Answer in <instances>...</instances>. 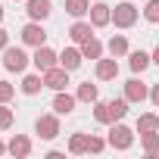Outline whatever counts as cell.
<instances>
[{
	"instance_id": "obj_22",
	"label": "cell",
	"mask_w": 159,
	"mask_h": 159,
	"mask_svg": "<svg viewBox=\"0 0 159 159\" xmlns=\"http://www.w3.org/2000/svg\"><path fill=\"white\" fill-rule=\"evenodd\" d=\"M81 53H84V59H94V62H97V59L106 53V47H103L97 38H88V41L81 44Z\"/></svg>"
},
{
	"instance_id": "obj_32",
	"label": "cell",
	"mask_w": 159,
	"mask_h": 159,
	"mask_svg": "<svg viewBox=\"0 0 159 159\" xmlns=\"http://www.w3.org/2000/svg\"><path fill=\"white\" fill-rule=\"evenodd\" d=\"M150 100H153V106L159 109V84H153V88H150Z\"/></svg>"
},
{
	"instance_id": "obj_25",
	"label": "cell",
	"mask_w": 159,
	"mask_h": 159,
	"mask_svg": "<svg viewBox=\"0 0 159 159\" xmlns=\"http://www.w3.org/2000/svg\"><path fill=\"white\" fill-rule=\"evenodd\" d=\"M94 119H97L100 125H112V122H116V119H112L109 103H103V100H97V103H94Z\"/></svg>"
},
{
	"instance_id": "obj_20",
	"label": "cell",
	"mask_w": 159,
	"mask_h": 159,
	"mask_svg": "<svg viewBox=\"0 0 159 159\" xmlns=\"http://www.w3.org/2000/svg\"><path fill=\"white\" fill-rule=\"evenodd\" d=\"M140 147L147 153V159H159V134L150 131V134H140Z\"/></svg>"
},
{
	"instance_id": "obj_23",
	"label": "cell",
	"mask_w": 159,
	"mask_h": 159,
	"mask_svg": "<svg viewBox=\"0 0 159 159\" xmlns=\"http://www.w3.org/2000/svg\"><path fill=\"white\" fill-rule=\"evenodd\" d=\"M137 131H140V134L159 131V116H156V112H140V116H137Z\"/></svg>"
},
{
	"instance_id": "obj_9",
	"label": "cell",
	"mask_w": 159,
	"mask_h": 159,
	"mask_svg": "<svg viewBox=\"0 0 159 159\" xmlns=\"http://www.w3.org/2000/svg\"><path fill=\"white\" fill-rule=\"evenodd\" d=\"M94 75H97V81H116V78H119V62H116V56H109V59L100 56Z\"/></svg>"
},
{
	"instance_id": "obj_14",
	"label": "cell",
	"mask_w": 159,
	"mask_h": 159,
	"mask_svg": "<svg viewBox=\"0 0 159 159\" xmlns=\"http://www.w3.org/2000/svg\"><path fill=\"white\" fill-rule=\"evenodd\" d=\"M81 62H84V53H81V47H66V50L59 53V66H62V69H69V72L81 69Z\"/></svg>"
},
{
	"instance_id": "obj_33",
	"label": "cell",
	"mask_w": 159,
	"mask_h": 159,
	"mask_svg": "<svg viewBox=\"0 0 159 159\" xmlns=\"http://www.w3.org/2000/svg\"><path fill=\"white\" fill-rule=\"evenodd\" d=\"M150 56H153V62H156V66H159V47H156V50H153V53H150Z\"/></svg>"
},
{
	"instance_id": "obj_30",
	"label": "cell",
	"mask_w": 159,
	"mask_h": 159,
	"mask_svg": "<svg viewBox=\"0 0 159 159\" xmlns=\"http://www.w3.org/2000/svg\"><path fill=\"white\" fill-rule=\"evenodd\" d=\"M106 147H109V140H103V137L91 134V140H88V153H94V156H97V153H103Z\"/></svg>"
},
{
	"instance_id": "obj_28",
	"label": "cell",
	"mask_w": 159,
	"mask_h": 159,
	"mask_svg": "<svg viewBox=\"0 0 159 159\" xmlns=\"http://www.w3.org/2000/svg\"><path fill=\"white\" fill-rule=\"evenodd\" d=\"M143 19L159 25V0H147V7H143Z\"/></svg>"
},
{
	"instance_id": "obj_15",
	"label": "cell",
	"mask_w": 159,
	"mask_h": 159,
	"mask_svg": "<svg viewBox=\"0 0 159 159\" xmlns=\"http://www.w3.org/2000/svg\"><path fill=\"white\" fill-rule=\"evenodd\" d=\"M69 38H72L78 47H81L88 38H94V25H91V22H84V19H75V25L69 28Z\"/></svg>"
},
{
	"instance_id": "obj_11",
	"label": "cell",
	"mask_w": 159,
	"mask_h": 159,
	"mask_svg": "<svg viewBox=\"0 0 159 159\" xmlns=\"http://www.w3.org/2000/svg\"><path fill=\"white\" fill-rule=\"evenodd\" d=\"M25 13H28V19L44 22V19H50L53 3H50V0H25Z\"/></svg>"
},
{
	"instance_id": "obj_2",
	"label": "cell",
	"mask_w": 159,
	"mask_h": 159,
	"mask_svg": "<svg viewBox=\"0 0 159 159\" xmlns=\"http://www.w3.org/2000/svg\"><path fill=\"white\" fill-rule=\"evenodd\" d=\"M106 140H109L112 150H131V143H134V131H131L128 125H122V122H112L109 131H106Z\"/></svg>"
},
{
	"instance_id": "obj_4",
	"label": "cell",
	"mask_w": 159,
	"mask_h": 159,
	"mask_svg": "<svg viewBox=\"0 0 159 159\" xmlns=\"http://www.w3.org/2000/svg\"><path fill=\"white\" fill-rule=\"evenodd\" d=\"M0 62H3V69H7V72H16V75H19V72H25V69H28L31 56H28L22 47H7V50H3V59H0Z\"/></svg>"
},
{
	"instance_id": "obj_21",
	"label": "cell",
	"mask_w": 159,
	"mask_h": 159,
	"mask_svg": "<svg viewBox=\"0 0 159 159\" xmlns=\"http://www.w3.org/2000/svg\"><path fill=\"white\" fill-rule=\"evenodd\" d=\"M66 13L72 19H84L91 13V0H66Z\"/></svg>"
},
{
	"instance_id": "obj_35",
	"label": "cell",
	"mask_w": 159,
	"mask_h": 159,
	"mask_svg": "<svg viewBox=\"0 0 159 159\" xmlns=\"http://www.w3.org/2000/svg\"><path fill=\"white\" fill-rule=\"evenodd\" d=\"M0 22H3V7H0Z\"/></svg>"
},
{
	"instance_id": "obj_19",
	"label": "cell",
	"mask_w": 159,
	"mask_h": 159,
	"mask_svg": "<svg viewBox=\"0 0 159 159\" xmlns=\"http://www.w3.org/2000/svg\"><path fill=\"white\" fill-rule=\"evenodd\" d=\"M75 97H78V103H97V100H100V91H97V84L81 81L78 91H75Z\"/></svg>"
},
{
	"instance_id": "obj_18",
	"label": "cell",
	"mask_w": 159,
	"mask_h": 159,
	"mask_svg": "<svg viewBox=\"0 0 159 159\" xmlns=\"http://www.w3.org/2000/svg\"><path fill=\"white\" fill-rule=\"evenodd\" d=\"M106 50H109V56H116V59H122V56H128V38L125 34H112L109 38V44H106Z\"/></svg>"
},
{
	"instance_id": "obj_12",
	"label": "cell",
	"mask_w": 159,
	"mask_h": 159,
	"mask_svg": "<svg viewBox=\"0 0 159 159\" xmlns=\"http://www.w3.org/2000/svg\"><path fill=\"white\" fill-rule=\"evenodd\" d=\"M75 106H78V97H75V94H69V91H56V97H53V112H59V116H72Z\"/></svg>"
},
{
	"instance_id": "obj_6",
	"label": "cell",
	"mask_w": 159,
	"mask_h": 159,
	"mask_svg": "<svg viewBox=\"0 0 159 159\" xmlns=\"http://www.w3.org/2000/svg\"><path fill=\"white\" fill-rule=\"evenodd\" d=\"M41 75H44V88H50L53 94L69 88V69H62V66H53V69H47Z\"/></svg>"
},
{
	"instance_id": "obj_13",
	"label": "cell",
	"mask_w": 159,
	"mask_h": 159,
	"mask_svg": "<svg viewBox=\"0 0 159 159\" xmlns=\"http://www.w3.org/2000/svg\"><path fill=\"white\" fill-rule=\"evenodd\" d=\"M7 153L16 156V159L31 156V137H28V134H13V140L7 143Z\"/></svg>"
},
{
	"instance_id": "obj_1",
	"label": "cell",
	"mask_w": 159,
	"mask_h": 159,
	"mask_svg": "<svg viewBox=\"0 0 159 159\" xmlns=\"http://www.w3.org/2000/svg\"><path fill=\"white\" fill-rule=\"evenodd\" d=\"M59 112H47V116H38L34 119V134L41 140H56L59 137Z\"/></svg>"
},
{
	"instance_id": "obj_31",
	"label": "cell",
	"mask_w": 159,
	"mask_h": 159,
	"mask_svg": "<svg viewBox=\"0 0 159 159\" xmlns=\"http://www.w3.org/2000/svg\"><path fill=\"white\" fill-rule=\"evenodd\" d=\"M7 47H10V31L0 25V50H7Z\"/></svg>"
},
{
	"instance_id": "obj_16",
	"label": "cell",
	"mask_w": 159,
	"mask_h": 159,
	"mask_svg": "<svg viewBox=\"0 0 159 159\" xmlns=\"http://www.w3.org/2000/svg\"><path fill=\"white\" fill-rule=\"evenodd\" d=\"M19 91H22L25 97H38V94L44 91V75H41V72H38V75H25L22 84H19Z\"/></svg>"
},
{
	"instance_id": "obj_8",
	"label": "cell",
	"mask_w": 159,
	"mask_h": 159,
	"mask_svg": "<svg viewBox=\"0 0 159 159\" xmlns=\"http://www.w3.org/2000/svg\"><path fill=\"white\" fill-rule=\"evenodd\" d=\"M91 25L94 28H106L109 22H112V7L109 3H103V0H97V3H91Z\"/></svg>"
},
{
	"instance_id": "obj_24",
	"label": "cell",
	"mask_w": 159,
	"mask_h": 159,
	"mask_svg": "<svg viewBox=\"0 0 159 159\" xmlns=\"http://www.w3.org/2000/svg\"><path fill=\"white\" fill-rule=\"evenodd\" d=\"M88 140H91V134L75 131V134L69 137V153H72V156H81V153H88Z\"/></svg>"
},
{
	"instance_id": "obj_5",
	"label": "cell",
	"mask_w": 159,
	"mask_h": 159,
	"mask_svg": "<svg viewBox=\"0 0 159 159\" xmlns=\"http://www.w3.org/2000/svg\"><path fill=\"white\" fill-rule=\"evenodd\" d=\"M31 66L38 69V72H47V69H53V66H59V53L53 50V47H34V56H31Z\"/></svg>"
},
{
	"instance_id": "obj_27",
	"label": "cell",
	"mask_w": 159,
	"mask_h": 159,
	"mask_svg": "<svg viewBox=\"0 0 159 159\" xmlns=\"http://www.w3.org/2000/svg\"><path fill=\"white\" fill-rule=\"evenodd\" d=\"M16 122V112L10 109V103H0V131H10Z\"/></svg>"
},
{
	"instance_id": "obj_34",
	"label": "cell",
	"mask_w": 159,
	"mask_h": 159,
	"mask_svg": "<svg viewBox=\"0 0 159 159\" xmlns=\"http://www.w3.org/2000/svg\"><path fill=\"white\" fill-rule=\"evenodd\" d=\"M3 153H7V143H3V140H0V156H3Z\"/></svg>"
},
{
	"instance_id": "obj_29",
	"label": "cell",
	"mask_w": 159,
	"mask_h": 159,
	"mask_svg": "<svg viewBox=\"0 0 159 159\" xmlns=\"http://www.w3.org/2000/svg\"><path fill=\"white\" fill-rule=\"evenodd\" d=\"M16 97V84H10L7 78H0V103H10Z\"/></svg>"
},
{
	"instance_id": "obj_26",
	"label": "cell",
	"mask_w": 159,
	"mask_h": 159,
	"mask_svg": "<svg viewBox=\"0 0 159 159\" xmlns=\"http://www.w3.org/2000/svg\"><path fill=\"white\" fill-rule=\"evenodd\" d=\"M128 106H131V103H128L125 97H119V100L112 97V100H109V109H112V119H116V122H122V119L128 116Z\"/></svg>"
},
{
	"instance_id": "obj_3",
	"label": "cell",
	"mask_w": 159,
	"mask_h": 159,
	"mask_svg": "<svg viewBox=\"0 0 159 159\" xmlns=\"http://www.w3.org/2000/svg\"><path fill=\"white\" fill-rule=\"evenodd\" d=\"M137 7L131 3V0H125V3H116L112 7V25L116 28H134V22H137Z\"/></svg>"
},
{
	"instance_id": "obj_10",
	"label": "cell",
	"mask_w": 159,
	"mask_h": 159,
	"mask_svg": "<svg viewBox=\"0 0 159 159\" xmlns=\"http://www.w3.org/2000/svg\"><path fill=\"white\" fill-rule=\"evenodd\" d=\"M150 97V88L140 81V78H128V81H125V100L128 103H143Z\"/></svg>"
},
{
	"instance_id": "obj_17",
	"label": "cell",
	"mask_w": 159,
	"mask_h": 159,
	"mask_svg": "<svg viewBox=\"0 0 159 159\" xmlns=\"http://www.w3.org/2000/svg\"><path fill=\"white\" fill-rule=\"evenodd\" d=\"M150 62H153V56H150L147 50H128V66H131V72H147Z\"/></svg>"
},
{
	"instance_id": "obj_7",
	"label": "cell",
	"mask_w": 159,
	"mask_h": 159,
	"mask_svg": "<svg viewBox=\"0 0 159 159\" xmlns=\"http://www.w3.org/2000/svg\"><path fill=\"white\" fill-rule=\"evenodd\" d=\"M22 44H25V47H44V44H47V31H44V25L31 19V22L22 28Z\"/></svg>"
}]
</instances>
